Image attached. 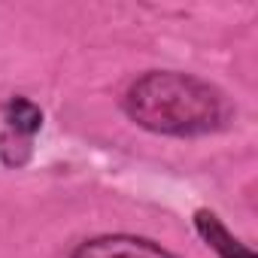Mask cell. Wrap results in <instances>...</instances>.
<instances>
[{
  "label": "cell",
  "instance_id": "3",
  "mask_svg": "<svg viewBox=\"0 0 258 258\" xmlns=\"http://www.w3.org/2000/svg\"><path fill=\"white\" fill-rule=\"evenodd\" d=\"M70 258H176V255L161 249L152 240H143V237L106 234V237H94V240L79 243Z\"/></svg>",
  "mask_w": 258,
  "mask_h": 258
},
{
  "label": "cell",
  "instance_id": "1",
  "mask_svg": "<svg viewBox=\"0 0 258 258\" xmlns=\"http://www.w3.org/2000/svg\"><path fill=\"white\" fill-rule=\"evenodd\" d=\"M134 124L164 137H204L222 131L231 118L228 97L207 79L179 70H149L121 97Z\"/></svg>",
  "mask_w": 258,
  "mask_h": 258
},
{
  "label": "cell",
  "instance_id": "4",
  "mask_svg": "<svg viewBox=\"0 0 258 258\" xmlns=\"http://www.w3.org/2000/svg\"><path fill=\"white\" fill-rule=\"evenodd\" d=\"M195 228H198V234L207 240V246L219 252V258H255L240 240L231 237V231L219 222L216 213H210V210H198V213H195Z\"/></svg>",
  "mask_w": 258,
  "mask_h": 258
},
{
  "label": "cell",
  "instance_id": "2",
  "mask_svg": "<svg viewBox=\"0 0 258 258\" xmlns=\"http://www.w3.org/2000/svg\"><path fill=\"white\" fill-rule=\"evenodd\" d=\"M43 127V112L28 97H10L4 106V134H0V158L10 167H22L31 158V143Z\"/></svg>",
  "mask_w": 258,
  "mask_h": 258
}]
</instances>
